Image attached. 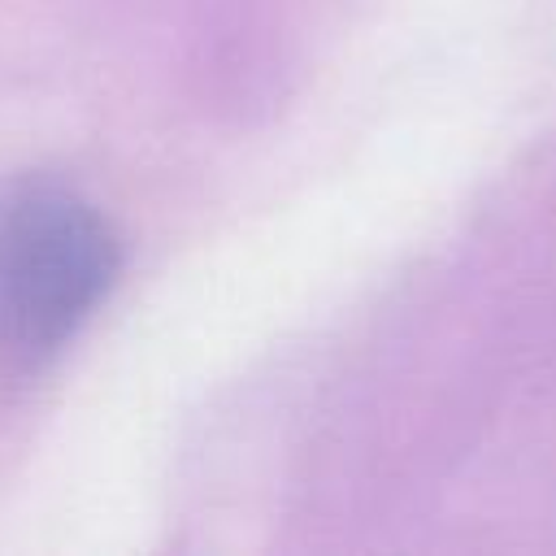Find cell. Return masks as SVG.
<instances>
[{"mask_svg":"<svg viewBox=\"0 0 556 556\" xmlns=\"http://www.w3.org/2000/svg\"><path fill=\"white\" fill-rule=\"evenodd\" d=\"M109 222L61 187H30L0 213V330L26 356L78 334L117 278Z\"/></svg>","mask_w":556,"mask_h":556,"instance_id":"cell-1","label":"cell"}]
</instances>
